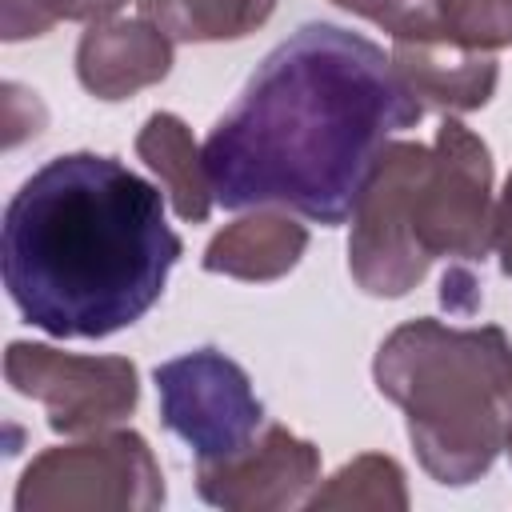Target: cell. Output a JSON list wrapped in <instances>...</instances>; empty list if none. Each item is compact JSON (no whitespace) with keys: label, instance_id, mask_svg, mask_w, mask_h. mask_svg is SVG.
Returning <instances> with one entry per match:
<instances>
[{"label":"cell","instance_id":"1","mask_svg":"<svg viewBox=\"0 0 512 512\" xmlns=\"http://www.w3.org/2000/svg\"><path fill=\"white\" fill-rule=\"evenodd\" d=\"M420 116L424 104L380 44L304 24L264 56L208 132L200 156L212 200L336 228L356 212L392 136Z\"/></svg>","mask_w":512,"mask_h":512},{"label":"cell","instance_id":"2","mask_svg":"<svg viewBox=\"0 0 512 512\" xmlns=\"http://www.w3.org/2000/svg\"><path fill=\"white\" fill-rule=\"evenodd\" d=\"M180 252L160 188L112 156H56L4 208V288L28 324L60 340H100L136 324Z\"/></svg>","mask_w":512,"mask_h":512},{"label":"cell","instance_id":"3","mask_svg":"<svg viewBox=\"0 0 512 512\" xmlns=\"http://www.w3.org/2000/svg\"><path fill=\"white\" fill-rule=\"evenodd\" d=\"M376 388L404 408L412 448L436 484H472L512 432V340L496 324H400L376 352Z\"/></svg>","mask_w":512,"mask_h":512},{"label":"cell","instance_id":"4","mask_svg":"<svg viewBox=\"0 0 512 512\" xmlns=\"http://www.w3.org/2000/svg\"><path fill=\"white\" fill-rule=\"evenodd\" d=\"M408 232L428 260H484L492 248V160L484 140L456 116H444L412 180Z\"/></svg>","mask_w":512,"mask_h":512},{"label":"cell","instance_id":"5","mask_svg":"<svg viewBox=\"0 0 512 512\" xmlns=\"http://www.w3.org/2000/svg\"><path fill=\"white\" fill-rule=\"evenodd\" d=\"M164 476L136 432H100L80 444L40 452L16 488V512L52 508H156Z\"/></svg>","mask_w":512,"mask_h":512},{"label":"cell","instance_id":"6","mask_svg":"<svg viewBox=\"0 0 512 512\" xmlns=\"http://www.w3.org/2000/svg\"><path fill=\"white\" fill-rule=\"evenodd\" d=\"M156 392L164 428L196 452V464L240 452L264 428V404L248 372L220 348H196L156 364Z\"/></svg>","mask_w":512,"mask_h":512},{"label":"cell","instance_id":"7","mask_svg":"<svg viewBox=\"0 0 512 512\" xmlns=\"http://www.w3.org/2000/svg\"><path fill=\"white\" fill-rule=\"evenodd\" d=\"M4 376L20 396L48 408L52 432L84 436L124 420L136 400V364L124 356H72L48 344L12 340L4 352Z\"/></svg>","mask_w":512,"mask_h":512},{"label":"cell","instance_id":"8","mask_svg":"<svg viewBox=\"0 0 512 512\" xmlns=\"http://www.w3.org/2000/svg\"><path fill=\"white\" fill-rule=\"evenodd\" d=\"M424 156V144L392 140L352 212L348 268L368 296H404L424 280L432 264L408 232V192Z\"/></svg>","mask_w":512,"mask_h":512},{"label":"cell","instance_id":"9","mask_svg":"<svg viewBox=\"0 0 512 512\" xmlns=\"http://www.w3.org/2000/svg\"><path fill=\"white\" fill-rule=\"evenodd\" d=\"M320 480L316 444L292 436L284 424L264 432L224 460L196 464V488L208 504L232 512H272L308 504V488Z\"/></svg>","mask_w":512,"mask_h":512},{"label":"cell","instance_id":"10","mask_svg":"<svg viewBox=\"0 0 512 512\" xmlns=\"http://www.w3.org/2000/svg\"><path fill=\"white\" fill-rule=\"evenodd\" d=\"M172 68V40L152 20H96L76 48V76L100 100H124Z\"/></svg>","mask_w":512,"mask_h":512},{"label":"cell","instance_id":"11","mask_svg":"<svg viewBox=\"0 0 512 512\" xmlns=\"http://www.w3.org/2000/svg\"><path fill=\"white\" fill-rule=\"evenodd\" d=\"M392 64L420 104H432L444 112L484 108L500 76L488 52L460 48L452 40H396Z\"/></svg>","mask_w":512,"mask_h":512},{"label":"cell","instance_id":"12","mask_svg":"<svg viewBox=\"0 0 512 512\" xmlns=\"http://www.w3.org/2000/svg\"><path fill=\"white\" fill-rule=\"evenodd\" d=\"M308 248V232L280 212H256L228 224L204 252L208 272H224L236 280H276L296 268Z\"/></svg>","mask_w":512,"mask_h":512},{"label":"cell","instance_id":"13","mask_svg":"<svg viewBox=\"0 0 512 512\" xmlns=\"http://www.w3.org/2000/svg\"><path fill=\"white\" fill-rule=\"evenodd\" d=\"M136 152L164 180V188H168L172 208H176L180 220L200 224L212 212L216 200H212V188H208V176H204V156L192 144V136H188V128H184L180 116L152 112L148 124L136 136Z\"/></svg>","mask_w":512,"mask_h":512},{"label":"cell","instance_id":"14","mask_svg":"<svg viewBox=\"0 0 512 512\" xmlns=\"http://www.w3.org/2000/svg\"><path fill=\"white\" fill-rule=\"evenodd\" d=\"M144 20H152L168 40H240L260 28L276 0H136Z\"/></svg>","mask_w":512,"mask_h":512},{"label":"cell","instance_id":"15","mask_svg":"<svg viewBox=\"0 0 512 512\" xmlns=\"http://www.w3.org/2000/svg\"><path fill=\"white\" fill-rule=\"evenodd\" d=\"M332 504H392V508H404L408 496H404V472L396 468V460L388 456H360L356 464L340 468L332 476V484L316 496H308V508H332Z\"/></svg>","mask_w":512,"mask_h":512},{"label":"cell","instance_id":"16","mask_svg":"<svg viewBox=\"0 0 512 512\" xmlns=\"http://www.w3.org/2000/svg\"><path fill=\"white\" fill-rule=\"evenodd\" d=\"M436 40L476 52L512 44V0H436Z\"/></svg>","mask_w":512,"mask_h":512},{"label":"cell","instance_id":"17","mask_svg":"<svg viewBox=\"0 0 512 512\" xmlns=\"http://www.w3.org/2000/svg\"><path fill=\"white\" fill-rule=\"evenodd\" d=\"M128 0H4V40L44 36L56 20H108Z\"/></svg>","mask_w":512,"mask_h":512},{"label":"cell","instance_id":"18","mask_svg":"<svg viewBox=\"0 0 512 512\" xmlns=\"http://www.w3.org/2000/svg\"><path fill=\"white\" fill-rule=\"evenodd\" d=\"M384 32L392 40H436V0H332Z\"/></svg>","mask_w":512,"mask_h":512},{"label":"cell","instance_id":"19","mask_svg":"<svg viewBox=\"0 0 512 512\" xmlns=\"http://www.w3.org/2000/svg\"><path fill=\"white\" fill-rule=\"evenodd\" d=\"M492 248L500 256V272L512 276V176L500 192V204H496V232H492Z\"/></svg>","mask_w":512,"mask_h":512},{"label":"cell","instance_id":"20","mask_svg":"<svg viewBox=\"0 0 512 512\" xmlns=\"http://www.w3.org/2000/svg\"><path fill=\"white\" fill-rule=\"evenodd\" d=\"M504 448H508V456H512V432H508V444H504Z\"/></svg>","mask_w":512,"mask_h":512}]
</instances>
